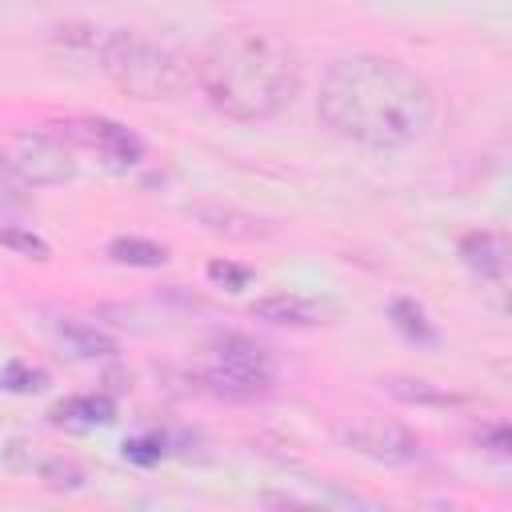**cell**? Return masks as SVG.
Instances as JSON below:
<instances>
[{
  "instance_id": "cell-1",
  "label": "cell",
  "mask_w": 512,
  "mask_h": 512,
  "mask_svg": "<svg viewBox=\"0 0 512 512\" xmlns=\"http://www.w3.org/2000/svg\"><path fill=\"white\" fill-rule=\"evenodd\" d=\"M316 116L336 136L360 148H408L436 120L432 84L404 60L380 52H352L320 76Z\"/></svg>"
},
{
  "instance_id": "cell-2",
  "label": "cell",
  "mask_w": 512,
  "mask_h": 512,
  "mask_svg": "<svg viewBox=\"0 0 512 512\" xmlns=\"http://www.w3.org/2000/svg\"><path fill=\"white\" fill-rule=\"evenodd\" d=\"M300 52L268 28H224L192 60V84L228 120H272L300 92Z\"/></svg>"
},
{
  "instance_id": "cell-3",
  "label": "cell",
  "mask_w": 512,
  "mask_h": 512,
  "mask_svg": "<svg viewBox=\"0 0 512 512\" xmlns=\"http://www.w3.org/2000/svg\"><path fill=\"white\" fill-rule=\"evenodd\" d=\"M100 72L136 100H176L192 88V56L144 32H100Z\"/></svg>"
},
{
  "instance_id": "cell-4",
  "label": "cell",
  "mask_w": 512,
  "mask_h": 512,
  "mask_svg": "<svg viewBox=\"0 0 512 512\" xmlns=\"http://www.w3.org/2000/svg\"><path fill=\"white\" fill-rule=\"evenodd\" d=\"M76 156L72 148L36 128H16L0 136V176L20 188H60L76 180Z\"/></svg>"
},
{
  "instance_id": "cell-5",
  "label": "cell",
  "mask_w": 512,
  "mask_h": 512,
  "mask_svg": "<svg viewBox=\"0 0 512 512\" xmlns=\"http://www.w3.org/2000/svg\"><path fill=\"white\" fill-rule=\"evenodd\" d=\"M276 372H280L276 368V356L264 344H256L248 336H224V340L212 344V360L200 372V380L216 396L252 400V396H260V392L272 388Z\"/></svg>"
},
{
  "instance_id": "cell-6",
  "label": "cell",
  "mask_w": 512,
  "mask_h": 512,
  "mask_svg": "<svg viewBox=\"0 0 512 512\" xmlns=\"http://www.w3.org/2000/svg\"><path fill=\"white\" fill-rule=\"evenodd\" d=\"M60 140H72L76 148L96 152L108 168H132L144 160V140L108 116H72L60 124Z\"/></svg>"
},
{
  "instance_id": "cell-7",
  "label": "cell",
  "mask_w": 512,
  "mask_h": 512,
  "mask_svg": "<svg viewBox=\"0 0 512 512\" xmlns=\"http://www.w3.org/2000/svg\"><path fill=\"white\" fill-rule=\"evenodd\" d=\"M348 448L360 452L364 460L372 464H384V468H404V464H416L420 460V436L408 432L404 424L388 420V416H360L348 424L344 432Z\"/></svg>"
},
{
  "instance_id": "cell-8",
  "label": "cell",
  "mask_w": 512,
  "mask_h": 512,
  "mask_svg": "<svg viewBox=\"0 0 512 512\" xmlns=\"http://www.w3.org/2000/svg\"><path fill=\"white\" fill-rule=\"evenodd\" d=\"M8 464H12L16 472L36 476V480L48 484V488H60V492H76V488L84 484V468H80L76 460L60 456V452H48V448H40V444H12V448H8Z\"/></svg>"
},
{
  "instance_id": "cell-9",
  "label": "cell",
  "mask_w": 512,
  "mask_h": 512,
  "mask_svg": "<svg viewBox=\"0 0 512 512\" xmlns=\"http://www.w3.org/2000/svg\"><path fill=\"white\" fill-rule=\"evenodd\" d=\"M460 260L488 284H504L508 276V240L492 228H476L460 236Z\"/></svg>"
},
{
  "instance_id": "cell-10",
  "label": "cell",
  "mask_w": 512,
  "mask_h": 512,
  "mask_svg": "<svg viewBox=\"0 0 512 512\" xmlns=\"http://www.w3.org/2000/svg\"><path fill=\"white\" fill-rule=\"evenodd\" d=\"M196 220H200L208 232L228 236V240H260V236L272 232L260 216L240 212V208H232V204H200V208H196Z\"/></svg>"
},
{
  "instance_id": "cell-11",
  "label": "cell",
  "mask_w": 512,
  "mask_h": 512,
  "mask_svg": "<svg viewBox=\"0 0 512 512\" xmlns=\"http://www.w3.org/2000/svg\"><path fill=\"white\" fill-rule=\"evenodd\" d=\"M256 320H268V324H288V328H308V324H320V308L304 296H292V292H272V296H260L252 308H248Z\"/></svg>"
},
{
  "instance_id": "cell-12",
  "label": "cell",
  "mask_w": 512,
  "mask_h": 512,
  "mask_svg": "<svg viewBox=\"0 0 512 512\" xmlns=\"http://www.w3.org/2000/svg\"><path fill=\"white\" fill-rule=\"evenodd\" d=\"M388 320H392V328H396L408 344H416V348H436V344H440L436 324L428 320V312H424L412 296H396V300L388 304Z\"/></svg>"
},
{
  "instance_id": "cell-13",
  "label": "cell",
  "mask_w": 512,
  "mask_h": 512,
  "mask_svg": "<svg viewBox=\"0 0 512 512\" xmlns=\"http://www.w3.org/2000/svg\"><path fill=\"white\" fill-rule=\"evenodd\" d=\"M384 392L396 396V400H404V404H420V408H452V404L464 400L456 392H444V388H436L428 380H408V376H388L384 380Z\"/></svg>"
},
{
  "instance_id": "cell-14",
  "label": "cell",
  "mask_w": 512,
  "mask_h": 512,
  "mask_svg": "<svg viewBox=\"0 0 512 512\" xmlns=\"http://www.w3.org/2000/svg\"><path fill=\"white\" fill-rule=\"evenodd\" d=\"M112 412H116V404H112V396H104V392L72 396V400H64V404L52 408V416H56L60 424H108Z\"/></svg>"
},
{
  "instance_id": "cell-15",
  "label": "cell",
  "mask_w": 512,
  "mask_h": 512,
  "mask_svg": "<svg viewBox=\"0 0 512 512\" xmlns=\"http://www.w3.org/2000/svg\"><path fill=\"white\" fill-rule=\"evenodd\" d=\"M108 256L116 264H128V268H160V264H168V248L156 244V240H144V236H116L108 244Z\"/></svg>"
},
{
  "instance_id": "cell-16",
  "label": "cell",
  "mask_w": 512,
  "mask_h": 512,
  "mask_svg": "<svg viewBox=\"0 0 512 512\" xmlns=\"http://www.w3.org/2000/svg\"><path fill=\"white\" fill-rule=\"evenodd\" d=\"M60 336L68 340V348H72L76 356H88V360H96V356H116V340H112L108 332L92 328V324H60Z\"/></svg>"
},
{
  "instance_id": "cell-17",
  "label": "cell",
  "mask_w": 512,
  "mask_h": 512,
  "mask_svg": "<svg viewBox=\"0 0 512 512\" xmlns=\"http://www.w3.org/2000/svg\"><path fill=\"white\" fill-rule=\"evenodd\" d=\"M0 244L12 248L16 256H28V260H48L52 256L48 240L36 236V232H28V228H0Z\"/></svg>"
},
{
  "instance_id": "cell-18",
  "label": "cell",
  "mask_w": 512,
  "mask_h": 512,
  "mask_svg": "<svg viewBox=\"0 0 512 512\" xmlns=\"http://www.w3.org/2000/svg\"><path fill=\"white\" fill-rule=\"evenodd\" d=\"M4 388H12V392H40V388H48V372L12 360V364L4 368Z\"/></svg>"
},
{
  "instance_id": "cell-19",
  "label": "cell",
  "mask_w": 512,
  "mask_h": 512,
  "mask_svg": "<svg viewBox=\"0 0 512 512\" xmlns=\"http://www.w3.org/2000/svg\"><path fill=\"white\" fill-rule=\"evenodd\" d=\"M208 280L220 284V288H228V292H240V288H248L252 272L244 264H232V260H212L208 264Z\"/></svg>"
},
{
  "instance_id": "cell-20",
  "label": "cell",
  "mask_w": 512,
  "mask_h": 512,
  "mask_svg": "<svg viewBox=\"0 0 512 512\" xmlns=\"http://www.w3.org/2000/svg\"><path fill=\"white\" fill-rule=\"evenodd\" d=\"M124 456L132 460V464H156L160 456H164V440L160 436H136V440H124Z\"/></svg>"
},
{
  "instance_id": "cell-21",
  "label": "cell",
  "mask_w": 512,
  "mask_h": 512,
  "mask_svg": "<svg viewBox=\"0 0 512 512\" xmlns=\"http://www.w3.org/2000/svg\"><path fill=\"white\" fill-rule=\"evenodd\" d=\"M476 444L488 448L492 456H508V452H512V432H508L504 420H496V424H484V428L476 432Z\"/></svg>"
}]
</instances>
